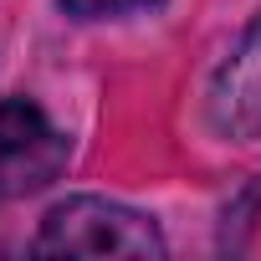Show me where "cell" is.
<instances>
[{"mask_svg": "<svg viewBox=\"0 0 261 261\" xmlns=\"http://www.w3.org/2000/svg\"><path fill=\"white\" fill-rule=\"evenodd\" d=\"M36 256H128L149 261L164 256V236L144 210H128L102 195H72L46 210L36 230Z\"/></svg>", "mask_w": 261, "mask_h": 261, "instance_id": "1", "label": "cell"}, {"mask_svg": "<svg viewBox=\"0 0 261 261\" xmlns=\"http://www.w3.org/2000/svg\"><path fill=\"white\" fill-rule=\"evenodd\" d=\"M62 164H67V139L46 123V113L26 97L0 102V200L51 185Z\"/></svg>", "mask_w": 261, "mask_h": 261, "instance_id": "2", "label": "cell"}, {"mask_svg": "<svg viewBox=\"0 0 261 261\" xmlns=\"http://www.w3.org/2000/svg\"><path fill=\"white\" fill-rule=\"evenodd\" d=\"M205 118L230 144L261 139V16L246 26L236 51L220 62V72L210 82V97H205Z\"/></svg>", "mask_w": 261, "mask_h": 261, "instance_id": "3", "label": "cell"}, {"mask_svg": "<svg viewBox=\"0 0 261 261\" xmlns=\"http://www.w3.org/2000/svg\"><path fill=\"white\" fill-rule=\"evenodd\" d=\"M149 6H159V0H62V11L77 21H113V16L149 11Z\"/></svg>", "mask_w": 261, "mask_h": 261, "instance_id": "4", "label": "cell"}]
</instances>
